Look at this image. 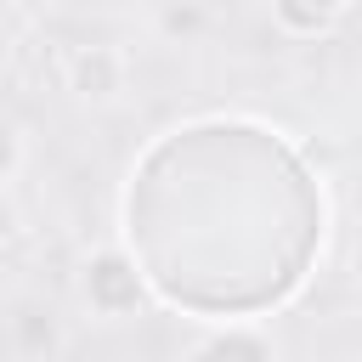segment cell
I'll return each instance as SVG.
<instances>
[{
    "label": "cell",
    "instance_id": "1",
    "mask_svg": "<svg viewBox=\"0 0 362 362\" xmlns=\"http://www.w3.org/2000/svg\"><path fill=\"white\" fill-rule=\"evenodd\" d=\"M85 300H90V311H102V317H130V311L147 300V272H141V260H136L130 249H102V255H90V266H85Z\"/></svg>",
    "mask_w": 362,
    "mask_h": 362
},
{
    "label": "cell",
    "instance_id": "2",
    "mask_svg": "<svg viewBox=\"0 0 362 362\" xmlns=\"http://www.w3.org/2000/svg\"><path fill=\"white\" fill-rule=\"evenodd\" d=\"M62 74H68V90L79 96H113L124 85V57L113 45H74Z\"/></svg>",
    "mask_w": 362,
    "mask_h": 362
},
{
    "label": "cell",
    "instance_id": "3",
    "mask_svg": "<svg viewBox=\"0 0 362 362\" xmlns=\"http://www.w3.org/2000/svg\"><path fill=\"white\" fill-rule=\"evenodd\" d=\"M345 6L351 0H272V11H277V23L288 28V34H328L339 17H345Z\"/></svg>",
    "mask_w": 362,
    "mask_h": 362
},
{
    "label": "cell",
    "instance_id": "4",
    "mask_svg": "<svg viewBox=\"0 0 362 362\" xmlns=\"http://www.w3.org/2000/svg\"><path fill=\"white\" fill-rule=\"evenodd\" d=\"M198 356H272V339L260 334H238V328H221L198 345Z\"/></svg>",
    "mask_w": 362,
    "mask_h": 362
},
{
    "label": "cell",
    "instance_id": "5",
    "mask_svg": "<svg viewBox=\"0 0 362 362\" xmlns=\"http://www.w3.org/2000/svg\"><path fill=\"white\" fill-rule=\"evenodd\" d=\"M198 28V6H170L164 11V34H192Z\"/></svg>",
    "mask_w": 362,
    "mask_h": 362
}]
</instances>
